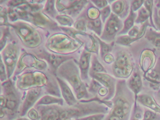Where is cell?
I'll use <instances>...</instances> for the list:
<instances>
[{
    "label": "cell",
    "mask_w": 160,
    "mask_h": 120,
    "mask_svg": "<svg viewBox=\"0 0 160 120\" xmlns=\"http://www.w3.org/2000/svg\"><path fill=\"white\" fill-rule=\"evenodd\" d=\"M113 74L118 78L127 79L134 71V63L132 56L125 51H121L116 54L112 65Z\"/></svg>",
    "instance_id": "1"
},
{
    "label": "cell",
    "mask_w": 160,
    "mask_h": 120,
    "mask_svg": "<svg viewBox=\"0 0 160 120\" xmlns=\"http://www.w3.org/2000/svg\"><path fill=\"white\" fill-rule=\"evenodd\" d=\"M123 27L122 20L113 12L107 20L101 38L108 43L114 42Z\"/></svg>",
    "instance_id": "2"
},
{
    "label": "cell",
    "mask_w": 160,
    "mask_h": 120,
    "mask_svg": "<svg viewBox=\"0 0 160 120\" xmlns=\"http://www.w3.org/2000/svg\"><path fill=\"white\" fill-rule=\"evenodd\" d=\"M156 62V55L152 50L146 49L141 52L139 64L144 75L154 67Z\"/></svg>",
    "instance_id": "3"
},
{
    "label": "cell",
    "mask_w": 160,
    "mask_h": 120,
    "mask_svg": "<svg viewBox=\"0 0 160 120\" xmlns=\"http://www.w3.org/2000/svg\"><path fill=\"white\" fill-rule=\"evenodd\" d=\"M127 85L134 95L135 105H136L138 96L139 95L138 93L141 91L143 86L142 78L138 68H136L134 70L127 81Z\"/></svg>",
    "instance_id": "4"
},
{
    "label": "cell",
    "mask_w": 160,
    "mask_h": 120,
    "mask_svg": "<svg viewBox=\"0 0 160 120\" xmlns=\"http://www.w3.org/2000/svg\"><path fill=\"white\" fill-rule=\"evenodd\" d=\"M93 77L108 90V94L105 98L108 100L112 98L115 92L116 80L113 77L104 73H94Z\"/></svg>",
    "instance_id": "5"
},
{
    "label": "cell",
    "mask_w": 160,
    "mask_h": 120,
    "mask_svg": "<svg viewBox=\"0 0 160 120\" xmlns=\"http://www.w3.org/2000/svg\"><path fill=\"white\" fill-rule=\"evenodd\" d=\"M131 5L129 1L118 0L111 4V10L115 15L121 19L126 18L130 13Z\"/></svg>",
    "instance_id": "6"
},
{
    "label": "cell",
    "mask_w": 160,
    "mask_h": 120,
    "mask_svg": "<svg viewBox=\"0 0 160 120\" xmlns=\"http://www.w3.org/2000/svg\"><path fill=\"white\" fill-rule=\"evenodd\" d=\"M41 92V89L39 88H33L28 91L22 108L21 115H25L28 110L35 103L40 96Z\"/></svg>",
    "instance_id": "7"
},
{
    "label": "cell",
    "mask_w": 160,
    "mask_h": 120,
    "mask_svg": "<svg viewBox=\"0 0 160 120\" xmlns=\"http://www.w3.org/2000/svg\"><path fill=\"white\" fill-rule=\"evenodd\" d=\"M137 101L145 107L151 109L155 112L160 113V105L151 96L148 94L138 95Z\"/></svg>",
    "instance_id": "8"
},
{
    "label": "cell",
    "mask_w": 160,
    "mask_h": 120,
    "mask_svg": "<svg viewBox=\"0 0 160 120\" xmlns=\"http://www.w3.org/2000/svg\"><path fill=\"white\" fill-rule=\"evenodd\" d=\"M58 80L60 85L62 92L65 101L69 106H72L75 104L76 100L73 95L71 89L63 81L59 78H58Z\"/></svg>",
    "instance_id": "9"
},
{
    "label": "cell",
    "mask_w": 160,
    "mask_h": 120,
    "mask_svg": "<svg viewBox=\"0 0 160 120\" xmlns=\"http://www.w3.org/2000/svg\"><path fill=\"white\" fill-rule=\"evenodd\" d=\"M137 17V14L134 12L130 8V13L123 22V27L122 30L118 33V35H124L133 27L136 19Z\"/></svg>",
    "instance_id": "10"
},
{
    "label": "cell",
    "mask_w": 160,
    "mask_h": 120,
    "mask_svg": "<svg viewBox=\"0 0 160 120\" xmlns=\"http://www.w3.org/2000/svg\"><path fill=\"white\" fill-rule=\"evenodd\" d=\"M61 111L57 108L49 107L42 110V120H60Z\"/></svg>",
    "instance_id": "11"
},
{
    "label": "cell",
    "mask_w": 160,
    "mask_h": 120,
    "mask_svg": "<svg viewBox=\"0 0 160 120\" xmlns=\"http://www.w3.org/2000/svg\"><path fill=\"white\" fill-rule=\"evenodd\" d=\"M144 77L148 81L160 82V57L157 59L154 67L147 72Z\"/></svg>",
    "instance_id": "12"
},
{
    "label": "cell",
    "mask_w": 160,
    "mask_h": 120,
    "mask_svg": "<svg viewBox=\"0 0 160 120\" xmlns=\"http://www.w3.org/2000/svg\"><path fill=\"white\" fill-rule=\"evenodd\" d=\"M145 37L153 46L160 48V32H158L154 29L149 28L146 31Z\"/></svg>",
    "instance_id": "13"
},
{
    "label": "cell",
    "mask_w": 160,
    "mask_h": 120,
    "mask_svg": "<svg viewBox=\"0 0 160 120\" xmlns=\"http://www.w3.org/2000/svg\"><path fill=\"white\" fill-rule=\"evenodd\" d=\"M90 59V53L87 52H84L80 58L79 65L81 69L82 75L86 73L87 74L88 69L89 65Z\"/></svg>",
    "instance_id": "14"
},
{
    "label": "cell",
    "mask_w": 160,
    "mask_h": 120,
    "mask_svg": "<svg viewBox=\"0 0 160 120\" xmlns=\"http://www.w3.org/2000/svg\"><path fill=\"white\" fill-rule=\"evenodd\" d=\"M149 18L148 12L144 7L142 6L138 11L137 17L135 20V22L137 24H143L144 22L148 20Z\"/></svg>",
    "instance_id": "15"
},
{
    "label": "cell",
    "mask_w": 160,
    "mask_h": 120,
    "mask_svg": "<svg viewBox=\"0 0 160 120\" xmlns=\"http://www.w3.org/2000/svg\"><path fill=\"white\" fill-rule=\"evenodd\" d=\"M96 38L99 41L100 47H101V57L103 58L106 55L109 53V52L112 51L115 41L111 42L110 44H107L104 41H102L98 37H96Z\"/></svg>",
    "instance_id": "16"
},
{
    "label": "cell",
    "mask_w": 160,
    "mask_h": 120,
    "mask_svg": "<svg viewBox=\"0 0 160 120\" xmlns=\"http://www.w3.org/2000/svg\"><path fill=\"white\" fill-rule=\"evenodd\" d=\"M138 39L135 38H132L128 35H120L116 38V43L119 45L124 46H129L137 41Z\"/></svg>",
    "instance_id": "17"
},
{
    "label": "cell",
    "mask_w": 160,
    "mask_h": 120,
    "mask_svg": "<svg viewBox=\"0 0 160 120\" xmlns=\"http://www.w3.org/2000/svg\"><path fill=\"white\" fill-rule=\"evenodd\" d=\"M62 100L61 98H56L49 96H46L41 98L38 102H37V105H49L55 103L62 104Z\"/></svg>",
    "instance_id": "18"
},
{
    "label": "cell",
    "mask_w": 160,
    "mask_h": 120,
    "mask_svg": "<svg viewBox=\"0 0 160 120\" xmlns=\"http://www.w3.org/2000/svg\"><path fill=\"white\" fill-rule=\"evenodd\" d=\"M153 4H154V1H145L143 5H144V7L146 8L147 11L148 12L149 15V22L151 25L154 30L157 31L153 21L152 8H153Z\"/></svg>",
    "instance_id": "19"
},
{
    "label": "cell",
    "mask_w": 160,
    "mask_h": 120,
    "mask_svg": "<svg viewBox=\"0 0 160 120\" xmlns=\"http://www.w3.org/2000/svg\"><path fill=\"white\" fill-rule=\"evenodd\" d=\"M92 65V69L94 73H100L101 72L107 73L106 70L103 66L99 62L96 57H93Z\"/></svg>",
    "instance_id": "20"
},
{
    "label": "cell",
    "mask_w": 160,
    "mask_h": 120,
    "mask_svg": "<svg viewBox=\"0 0 160 120\" xmlns=\"http://www.w3.org/2000/svg\"><path fill=\"white\" fill-rule=\"evenodd\" d=\"M49 60L51 63L55 67H58L61 63L66 60V57L57 56V55L51 54L49 55Z\"/></svg>",
    "instance_id": "21"
},
{
    "label": "cell",
    "mask_w": 160,
    "mask_h": 120,
    "mask_svg": "<svg viewBox=\"0 0 160 120\" xmlns=\"http://www.w3.org/2000/svg\"><path fill=\"white\" fill-rule=\"evenodd\" d=\"M157 118L158 117L156 112L147 110L145 111L143 118L141 120H156Z\"/></svg>",
    "instance_id": "22"
},
{
    "label": "cell",
    "mask_w": 160,
    "mask_h": 120,
    "mask_svg": "<svg viewBox=\"0 0 160 120\" xmlns=\"http://www.w3.org/2000/svg\"><path fill=\"white\" fill-rule=\"evenodd\" d=\"M111 11V8H110V6L108 5L106 7L104 8L102 10H101V18H102V20L103 22H105L106 20L107 19H108L109 16L111 15L112 12Z\"/></svg>",
    "instance_id": "23"
},
{
    "label": "cell",
    "mask_w": 160,
    "mask_h": 120,
    "mask_svg": "<svg viewBox=\"0 0 160 120\" xmlns=\"http://www.w3.org/2000/svg\"><path fill=\"white\" fill-rule=\"evenodd\" d=\"M144 1L142 0H134L131 2V8L134 12L138 11L144 4Z\"/></svg>",
    "instance_id": "24"
},
{
    "label": "cell",
    "mask_w": 160,
    "mask_h": 120,
    "mask_svg": "<svg viewBox=\"0 0 160 120\" xmlns=\"http://www.w3.org/2000/svg\"><path fill=\"white\" fill-rule=\"evenodd\" d=\"M105 117V116L103 113H99V114H94L88 117L79 118L77 120H103Z\"/></svg>",
    "instance_id": "25"
},
{
    "label": "cell",
    "mask_w": 160,
    "mask_h": 120,
    "mask_svg": "<svg viewBox=\"0 0 160 120\" xmlns=\"http://www.w3.org/2000/svg\"><path fill=\"white\" fill-rule=\"evenodd\" d=\"M153 21L157 31H160V17L158 16L157 8H154L153 10Z\"/></svg>",
    "instance_id": "26"
},
{
    "label": "cell",
    "mask_w": 160,
    "mask_h": 120,
    "mask_svg": "<svg viewBox=\"0 0 160 120\" xmlns=\"http://www.w3.org/2000/svg\"><path fill=\"white\" fill-rule=\"evenodd\" d=\"M70 18L65 16H58V19L61 23L63 24H69L72 22V20Z\"/></svg>",
    "instance_id": "27"
},
{
    "label": "cell",
    "mask_w": 160,
    "mask_h": 120,
    "mask_svg": "<svg viewBox=\"0 0 160 120\" xmlns=\"http://www.w3.org/2000/svg\"><path fill=\"white\" fill-rule=\"evenodd\" d=\"M28 116L32 120H36L39 118L38 112L33 109L30 110L29 112Z\"/></svg>",
    "instance_id": "28"
},
{
    "label": "cell",
    "mask_w": 160,
    "mask_h": 120,
    "mask_svg": "<svg viewBox=\"0 0 160 120\" xmlns=\"http://www.w3.org/2000/svg\"><path fill=\"white\" fill-rule=\"evenodd\" d=\"M48 3L46 7V10L48 14H54V4H53V1H48Z\"/></svg>",
    "instance_id": "29"
},
{
    "label": "cell",
    "mask_w": 160,
    "mask_h": 120,
    "mask_svg": "<svg viewBox=\"0 0 160 120\" xmlns=\"http://www.w3.org/2000/svg\"><path fill=\"white\" fill-rule=\"evenodd\" d=\"M103 59L105 62L108 64H111L112 63H114L115 60L114 56L109 53L106 55L104 57Z\"/></svg>",
    "instance_id": "30"
},
{
    "label": "cell",
    "mask_w": 160,
    "mask_h": 120,
    "mask_svg": "<svg viewBox=\"0 0 160 120\" xmlns=\"http://www.w3.org/2000/svg\"><path fill=\"white\" fill-rule=\"evenodd\" d=\"M93 3L99 8H104L108 6V2L106 1H94Z\"/></svg>",
    "instance_id": "31"
},
{
    "label": "cell",
    "mask_w": 160,
    "mask_h": 120,
    "mask_svg": "<svg viewBox=\"0 0 160 120\" xmlns=\"http://www.w3.org/2000/svg\"><path fill=\"white\" fill-rule=\"evenodd\" d=\"M99 94L102 97L105 96L108 93V90L105 87H102L98 91Z\"/></svg>",
    "instance_id": "32"
},
{
    "label": "cell",
    "mask_w": 160,
    "mask_h": 120,
    "mask_svg": "<svg viewBox=\"0 0 160 120\" xmlns=\"http://www.w3.org/2000/svg\"><path fill=\"white\" fill-rule=\"evenodd\" d=\"M156 97H157V101H158V103H159V105L160 104V88L159 90L158 91V92H157V95H156Z\"/></svg>",
    "instance_id": "33"
},
{
    "label": "cell",
    "mask_w": 160,
    "mask_h": 120,
    "mask_svg": "<svg viewBox=\"0 0 160 120\" xmlns=\"http://www.w3.org/2000/svg\"><path fill=\"white\" fill-rule=\"evenodd\" d=\"M154 2H155V6L156 8H160V1H154Z\"/></svg>",
    "instance_id": "34"
},
{
    "label": "cell",
    "mask_w": 160,
    "mask_h": 120,
    "mask_svg": "<svg viewBox=\"0 0 160 120\" xmlns=\"http://www.w3.org/2000/svg\"><path fill=\"white\" fill-rule=\"evenodd\" d=\"M149 82H156L158 84H160V82L154 81H148Z\"/></svg>",
    "instance_id": "35"
},
{
    "label": "cell",
    "mask_w": 160,
    "mask_h": 120,
    "mask_svg": "<svg viewBox=\"0 0 160 120\" xmlns=\"http://www.w3.org/2000/svg\"><path fill=\"white\" fill-rule=\"evenodd\" d=\"M158 16H159V17H160V9H159V10H158Z\"/></svg>",
    "instance_id": "36"
},
{
    "label": "cell",
    "mask_w": 160,
    "mask_h": 120,
    "mask_svg": "<svg viewBox=\"0 0 160 120\" xmlns=\"http://www.w3.org/2000/svg\"><path fill=\"white\" fill-rule=\"evenodd\" d=\"M28 120V119H25V118H23V119H18V120Z\"/></svg>",
    "instance_id": "37"
}]
</instances>
